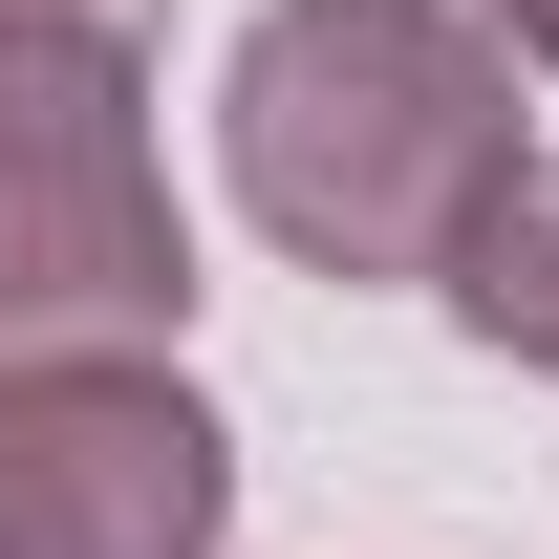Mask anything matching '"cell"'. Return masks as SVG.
<instances>
[{
  "mask_svg": "<svg viewBox=\"0 0 559 559\" xmlns=\"http://www.w3.org/2000/svg\"><path fill=\"white\" fill-rule=\"evenodd\" d=\"M237 538V430L173 366L0 388V559H215Z\"/></svg>",
  "mask_w": 559,
  "mask_h": 559,
  "instance_id": "3957f363",
  "label": "cell"
},
{
  "mask_svg": "<svg viewBox=\"0 0 559 559\" xmlns=\"http://www.w3.org/2000/svg\"><path fill=\"white\" fill-rule=\"evenodd\" d=\"M173 323H194V215L151 173V44L0 22V388L173 366Z\"/></svg>",
  "mask_w": 559,
  "mask_h": 559,
  "instance_id": "7a4b0ae2",
  "label": "cell"
},
{
  "mask_svg": "<svg viewBox=\"0 0 559 559\" xmlns=\"http://www.w3.org/2000/svg\"><path fill=\"white\" fill-rule=\"evenodd\" d=\"M215 151L301 280H430V301L495 237V194L538 173L474 0H259L215 66Z\"/></svg>",
  "mask_w": 559,
  "mask_h": 559,
  "instance_id": "6da1fadb",
  "label": "cell"
},
{
  "mask_svg": "<svg viewBox=\"0 0 559 559\" xmlns=\"http://www.w3.org/2000/svg\"><path fill=\"white\" fill-rule=\"evenodd\" d=\"M0 22H108V44H151V0H0Z\"/></svg>",
  "mask_w": 559,
  "mask_h": 559,
  "instance_id": "8992f818",
  "label": "cell"
},
{
  "mask_svg": "<svg viewBox=\"0 0 559 559\" xmlns=\"http://www.w3.org/2000/svg\"><path fill=\"white\" fill-rule=\"evenodd\" d=\"M452 323H474L495 366H538V388H559V173H516V194H495V237L452 259Z\"/></svg>",
  "mask_w": 559,
  "mask_h": 559,
  "instance_id": "277c9868",
  "label": "cell"
},
{
  "mask_svg": "<svg viewBox=\"0 0 559 559\" xmlns=\"http://www.w3.org/2000/svg\"><path fill=\"white\" fill-rule=\"evenodd\" d=\"M495 22V66H559V0H474Z\"/></svg>",
  "mask_w": 559,
  "mask_h": 559,
  "instance_id": "5b68a950",
  "label": "cell"
}]
</instances>
